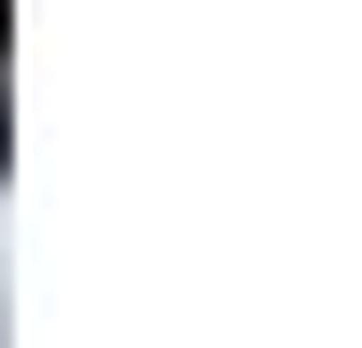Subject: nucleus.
Returning a JSON list of instances; mask_svg holds the SVG:
<instances>
[{"mask_svg": "<svg viewBox=\"0 0 362 348\" xmlns=\"http://www.w3.org/2000/svg\"><path fill=\"white\" fill-rule=\"evenodd\" d=\"M0 14H14V0H0Z\"/></svg>", "mask_w": 362, "mask_h": 348, "instance_id": "obj_1", "label": "nucleus"}]
</instances>
